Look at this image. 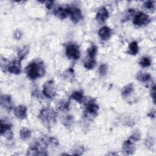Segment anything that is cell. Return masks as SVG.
I'll list each match as a JSON object with an SVG mask.
<instances>
[{
  "mask_svg": "<svg viewBox=\"0 0 156 156\" xmlns=\"http://www.w3.org/2000/svg\"><path fill=\"white\" fill-rule=\"evenodd\" d=\"M38 118L45 126L51 127L56 122L57 113L52 108H44L40 112Z\"/></svg>",
  "mask_w": 156,
  "mask_h": 156,
  "instance_id": "cell-1",
  "label": "cell"
},
{
  "mask_svg": "<svg viewBox=\"0 0 156 156\" xmlns=\"http://www.w3.org/2000/svg\"><path fill=\"white\" fill-rule=\"evenodd\" d=\"M47 144L43 139L36 141L31 145L27 151V155H47Z\"/></svg>",
  "mask_w": 156,
  "mask_h": 156,
  "instance_id": "cell-2",
  "label": "cell"
},
{
  "mask_svg": "<svg viewBox=\"0 0 156 156\" xmlns=\"http://www.w3.org/2000/svg\"><path fill=\"white\" fill-rule=\"evenodd\" d=\"M26 71L28 77L32 80L37 79L38 77H41L44 74L43 67L35 62H31L29 64Z\"/></svg>",
  "mask_w": 156,
  "mask_h": 156,
  "instance_id": "cell-3",
  "label": "cell"
},
{
  "mask_svg": "<svg viewBox=\"0 0 156 156\" xmlns=\"http://www.w3.org/2000/svg\"><path fill=\"white\" fill-rule=\"evenodd\" d=\"M43 93L45 97L49 99H51L55 96L56 88L54 80H48L43 84Z\"/></svg>",
  "mask_w": 156,
  "mask_h": 156,
  "instance_id": "cell-4",
  "label": "cell"
},
{
  "mask_svg": "<svg viewBox=\"0 0 156 156\" xmlns=\"http://www.w3.org/2000/svg\"><path fill=\"white\" fill-rule=\"evenodd\" d=\"M66 55L70 59H78L80 57V50L78 46L75 44L67 46L66 48Z\"/></svg>",
  "mask_w": 156,
  "mask_h": 156,
  "instance_id": "cell-5",
  "label": "cell"
},
{
  "mask_svg": "<svg viewBox=\"0 0 156 156\" xmlns=\"http://www.w3.org/2000/svg\"><path fill=\"white\" fill-rule=\"evenodd\" d=\"M66 9L68 15H70L71 18L74 23H77L83 18L82 12L79 9L76 7H69Z\"/></svg>",
  "mask_w": 156,
  "mask_h": 156,
  "instance_id": "cell-6",
  "label": "cell"
},
{
  "mask_svg": "<svg viewBox=\"0 0 156 156\" xmlns=\"http://www.w3.org/2000/svg\"><path fill=\"white\" fill-rule=\"evenodd\" d=\"M149 21L148 15L143 12H138L136 13L133 20V23L135 25L141 26L147 24Z\"/></svg>",
  "mask_w": 156,
  "mask_h": 156,
  "instance_id": "cell-7",
  "label": "cell"
},
{
  "mask_svg": "<svg viewBox=\"0 0 156 156\" xmlns=\"http://www.w3.org/2000/svg\"><path fill=\"white\" fill-rule=\"evenodd\" d=\"M134 142L131 141L130 139L125 141L122 144V151L125 155L133 154L135 151V145Z\"/></svg>",
  "mask_w": 156,
  "mask_h": 156,
  "instance_id": "cell-8",
  "label": "cell"
},
{
  "mask_svg": "<svg viewBox=\"0 0 156 156\" xmlns=\"http://www.w3.org/2000/svg\"><path fill=\"white\" fill-rule=\"evenodd\" d=\"M8 71L15 74H19L21 73V66L20 60H14L10 62L7 66Z\"/></svg>",
  "mask_w": 156,
  "mask_h": 156,
  "instance_id": "cell-9",
  "label": "cell"
},
{
  "mask_svg": "<svg viewBox=\"0 0 156 156\" xmlns=\"http://www.w3.org/2000/svg\"><path fill=\"white\" fill-rule=\"evenodd\" d=\"M1 105L7 110H11L13 107L11 96L7 94H3L1 96Z\"/></svg>",
  "mask_w": 156,
  "mask_h": 156,
  "instance_id": "cell-10",
  "label": "cell"
},
{
  "mask_svg": "<svg viewBox=\"0 0 156 156\" xmlns=\"http://www.w3.org/2000/svg\"><path fill=\"white\" fill-rule=\"evenodd\" d=\"M27 108L24 105H18L14 108V115L20 119H24L27 117Z\"/></svg>",
  "mask_w": 156,
  "mask_h": 156,
  "instance_id": "cell-11",
  "label": "cell"
},
{
  "mask_svg": "<svg viewBox=\"0 0 156 156\" xmlns=\"http://www.w3.org/2000/svg\"><path fill=\"white\" fill-rule=\"evenodd\" d=\"M85 108H86V112L92 115H97L99 110L98 105L93 100L89 101L86 104Z\"/></svg>",
  "mask_w": 156,
  "mask_h": 156,
  "instance_id": "cell-12",
  "label": "cell"
},
{
  "mask_svg": "<svg viewBox=\"0 0 156 156\" xmlns=\"http://www.w3.org/2000/svg\"><path fill=\"white\" fill-rule=\"evenodd\" d=\"M108 12L107 9L104 7H102L98 10L96 16V20L101 23L105 22V20L108 18Z\"/></svg>",
  "mask_w": 156,
  "mask_h": 156,
  "instance_id": "cell-13",
  "label": "cell"
},
{
  "mask_svg": "<svg viewBox=\"0 0 156 156\" xmlns=\"http://www.w3.org/2000/svg\"><path fill=\"white\" fill-rule=\"evenodd\" d=\"M98 34L101 40H107L112 36V29L107 26H104L99 29Z\"/></svg>",
  "mask_w": 156,
  "mask_h": 156,
  "instance_id": "cell-14",
  "label": "cell"
},
{
  "mask_svg": "<svg viewBox=\"0 0 156 156\" xmlns=\"http://www.w3.org/2000/svg\"><path fill=\"white\" fill-rule=\"evenodd\" d=\"M11 127H12V125L10 123L7 122L6 121H3L2 119H1L0 131H1V134L2 135H4L7 132L11 131Z\"/></svg>",
  "mask_w": 156,
  "mask_h": 156,
  "instance_id": "cell-15",
  "label": "cell"
},
{
  "mask_svg": "<svg viewBox=\"0 0 156 156\" xmlns=\"http://www.w3.org/2000/svg\"><path fill=\"white\" fill-rule=\"evenodd\" d=\"M136 79L142 82H148L150 81L152 79V76L150 74L147 73H143V72H139L137 74Z\"/></svg>",
  "mask_w": 156,
  "mask_h": 156,
  "instance_id": "cell-16",
  "label": "cell"
},
{
  "mask_svg": "<svg viewBox=\"0 0 156 156\" xmlns=\"http://www.w3.org/2000/svg\"><path fill=\"white\" fill-rule=\"evenodd\" d=\"M57 107L59 110L68 111L70 108V102L66 100H62L58 102Z\"/></svg>",
  "mask_w": 156,
  "mask_h": 156,
  "instance_id": "cell-17",
  "label": "cell"
},
{
  "mask_svg": "<svg viewBox=\"0 0 156 156\" xmlns=\"http://www.w3.org/2000/svg\"><path fill=\"white\" fill-rule=\"evenodd\" d=\"M133 91V85L129 83L124 87L121 90V94L123 97H127Z\"/></svg>",
  "mask_w": 156,
  "mask_h": 156,
  "instance_id": "cell-18",
  "label": "cell"
},
{
  "mask_svg": "<svg viewBox=\"0 0 156 156\" xmlns=\"http://www.w3.org/2000/svg\"><path fill=\"white\" fill-rule=\"evenodd\" d=\"M54 14L58 18H59L60 19H64L68 15L67 9L62 8V7H59L55 10Z\"/></svg>",
  "mask_w": 156,
  "mask_h": 156,
  "instance_id": "cell-19",
  "label": "cell"
},
{
  "mask_svg": "<svg viewBox=\"0 0 156 156\" xmlns=\"http://www.w3.org/2000/svg\"><path fill=\"white\" fill-rule=\"evenodd\" d=\"M20 135L21 139L23 141H25L30 137L31 132L27 128H23L20 132Z\"/></svg>",
  "mask_w": 156,
  "mask_h": 156,
  "instance_id": "cell-20",
  "label": "cell"
},
{
  "mask_svg": "<svg viewBox=\"0 0 156 156\" xmlns=\"http://www.w3.org/2000/svg\"><path fill=\"white\" fill-rule=\"evenodd\" d=\"M63 77L68 81H73L74 79V69L71 68L68 69L63 74Z\"/></svg>",
  "mask_w": 156,
  "mask_h": 156,
  "instance_id": "cell-21",
  "label": "cell"
},
{
  "mask_svg": "<svg viewBox=\"0 0 156 156\" xmlns=\"http://www.w3.org/2000/svg\"><path fill=\"white\" fill-rule=\"evenodd\" d=\"M138 43L136 41H132L129 44V52L130 54L135 55L138 52Z\"/></svg>",
  "mask_w": 156,
  "mask_h": 156,
  "instance_id": "cell-22",
  "label": "cell"
},
{
  "mask_svg": "<svg viewBox=\"0 0 156 156\" xmlns=\"http://www.w3.org/2000/svg\"><path fill=\"white\" fill-rule=\"evenodd\" d=\"M71 98H72L73 99H74L75 101H76L79 103H82L84 99L83 94L80 91L73 92L71 96Z\"/></svg>",
  "mask_w": 156,
  "mask_h": 156,
  "instance_id": "cell-23",
  "label": "cell"
},
{
  "mask_svg": "<svg viewBox=\"0 0 156 156\" xmlns=\"http://www.w3.org/2000/svg\"><path fill=\"white\" fill-rule=\"evenodd\" d=\"M95 65H96V60H95V58H94L88 57V58H87L84 63L85 68L88 69H93Z\"/></svg>",
  "mask_w": 156,
  "mask_h": 156,
  "instance_id": "cell-24",
  "label": "cell"
},
{
  "mask_svg": "<svg viewBox=\"0 0 156 156\" xmlns=\"http://www.w3.org/2000/svg\"><path fill=\"white\" fill-rule=\"evenodd\" d=\"M84 151V147L83 146L80 144H77L73 147L72 154L76 155H81Z\"/></svg>",
  "mask_w": 156,
  "mask_h": 156,
  "instance_id": "cell-25",
  "label": "cell"
},
{
  "mask_svg": "<svg viewBox=\"0 0 156 156\" xmlns=\"http://www.w3.org/2000/svg\"><path fill=\"white\" fill-rule=\"evenodd\" d=\"M97 51H98V48L96 45H92L91 47H90L87 50L88 57L94 58L97 54Z\"/></svg>",
  "mask_w": 156,
  "mask_h": 156,
  "instance_id": "cell-26",
  "label": "cell"
},
{
  "mask_svg": "<svg viewBox=\"0 0 156 156\" xmlns=\"http://www.w3.org/2000/svg\"><path fill=\"white\" fill-rule=\"evenodd\" d=\"M140 65L143 67H147L151 65V60L148 57H143L139 62Z\"/></svg>",
  "mask_w": 156,
  "mask_h": 156,
  "instance_id": "cell-27",
  "label": "cell"
},
{
  "mask_svg": "<svg viewBox=\"0 0 156 156\" xmlns=\"http://www.w3.org/2000/svg\"><path fill=\"white\" fill-rule=\"evenodd\" d=\"M98 72L99 74H100V76H104L107 74V72H108V66L106 64L103 63L101 64L99 68L98 69Z\"/></svg>",
  "mask_w": 156,
  "mask_h": 156,
  "instance_id": "cell-28",
  "label": "cell"
},
{
  "mask_svg": "<svg viewBox=\"0 0 156 156\" xmlns=\"http://www.w3.org/2000/svg\"><path fill=\"white\" fill-rule=\"evenodd\" d=\"M28 51H29V48L27 47V46H24L22 49H21L20 50V51L18 52V57L21 60V59H23L26 54H27L28 53Z\"/></svg>",
  "mask_w": 156,
  "mask_h": 156,
  "instance_id": "cell-29",
  "label": "cell"
},
{
  "mask_svg": "<svg viewBox=\"0 0 156 156\" xmlns=\"http://www.w3.org/2000/svg\"><path fill=\"white\" fill-rule=\"evenodd\" d=\"M73 122V117L70 115L66 116L63 121V123L66 126H70Z\"/></svg>",
  "mask_w": 156,
  "mask_h": 156,
  "instance_id": "cell-30",
  "label": "cell"
},
{
  "mask_svg": "<svg viewBox=\"0 0 156 156\" xmlns=\"http://www.w3.org/2000/svg\"><path fill=\"white\" fill-rule=\"evenodd\" d=\"M140 136H141L140 133L138 132H135L133 135H132L130 136V138H129V139H130V140L131 141H132L133 142L136 143V142H137L138 141L140 140Z\"/></svg>",
  "mask_w": 156,
  "mask_h": 156,
  "instance_id": "cell-31",
  "label": "cell"
},
{
  "mask_svg": "<svg viewBox=\"0 0 156 156\" xmlns=\"http://www.w3.org/2000/svg\"><path fill=\"white\" fill-rule=\"evenodd\" d=\"M144 7L149 10H152L154 9V4L153 1H147L144 3Z\"/></svg>",
  "mask_w": 156,
  "mask_h": 156,
  "instance_id": "cell-32",
  "label": "cell"
},
{
  "mask_svg": "<svg viewBox=\"0 0 156 156\" xmlns=\"http://www.w3.org/2000/svg\"><path fill=\"white\" fill-rule=\"evenodd\" d=\"M151 96L153 99L154 102L155 103V85H154L153 87H152V88H151Z\"/></svg>",
  "mask_w": 156,
  "mask_h": 156,
  "instance_id": "cell-33",
  "label": "cell"
},
{
  "mask_svg": "<svg viewBox=\"0 0 156 156\" xmlns=\"http://www.w3.org/2000/svg\"><path fill=\"white\" fill-rule=\"evenodd\" d=\"M48 141H49L51 143H52V144H54V145L57 146V145L59 144L58 141L56 138H54V137H50V138H49Z\"/></svg>",
  "mask_w": 156,
  "mask_h": 156,
  "instance_id": "cell-34",
  "label": "cell"
},
{
  "mask_svg": "<svg viewBox=\"0 0 156 156\" xmlns=\"http://www.w3.org/2000/svg\"><path fill=\"white\" fill-rule=\"evenodd\" d=\"M53 3H54V1H47L46 2V7L48 9H51L52 5H53Z\"/></svg>",
  "mask_w": 156,
  "mask_h": 156,
  "instance_id": "cell-35",
  "label": "cell"
},
{
  "mask_svg": "<svg viewBox=\"0 0 156 156\" xmlns=\"http://www.w3.org/2000/svg\"><path fill=\"white\" fill-rule=\"evenodd\" d=\"M149 116L152 117V118H154L155 117V111L154 110L153 112H151L149 114Z\"/></svg>",
  "mask_w": 156,
  "mask_h": 156,
  "instance_id": "cell-36",
  "label": "cell"
}]
</instances>
